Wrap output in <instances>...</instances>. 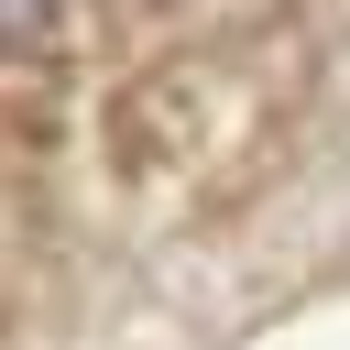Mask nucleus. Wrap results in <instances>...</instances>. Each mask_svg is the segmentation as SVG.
Segmentation results:
<instances>
[{
	"label": "nucleus",
	"instance_id": "nucleus-1",
	"mask_svg": "<svg viewBox=\"0 0 350 350\" xmlns=\"http://www.w3.org/2000/svg\"><path fill=\"white\" fill-rule=\"evenodd\" d=\"M44 11H55V0H0V44H22V33L44 22Z\"/></svg>",
	"mask_w": 350,
	"mask_h": 350
}]
</instances>
